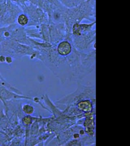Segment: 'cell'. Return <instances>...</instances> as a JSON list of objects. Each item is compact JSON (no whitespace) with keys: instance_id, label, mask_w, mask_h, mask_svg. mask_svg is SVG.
<instances>
[{"instance_id":"1","label":"cell","mask_w":130,"mask_h":146,"mask_svg":"<svg viewBox=\"0 0 130 146\" xmlns=\"http://www.w3.org/2000/svg\"><path fill=\"white\" fill-rule=\"evenodd\" d=\"M86 19L96 21V0H86L77 7L67 8L64 16V24L68 33H70L73 24Z\"/></svg>"},{"instance_id":"2","label":"cell","mask_w":130,"mask_h":146,"mask_svg":"<svg viewBox=\"0 0 130 146\" xmlns=\"http://www.w3.org/2000/svg\"><path fill=\"white\" fill-rule=\"evenodd\" d=\"M57 52L62 56H68L72 51V46L68 41L61 42L57 46Z\"/></svg>"},{"instance_id":"3","label":"cell","mask_w":130,"mask_h":146,"mask_svg":"<svg viewBox=\"0 0 130 146\" xmlns=\"http://www.w3.org/2000/svg\"><path fill=\"white\" fill-rule=\"evenodd\" d=\"M64 6L68 8L77 7L86 0H59Z\"/></svg>"},{"instance_id":"4","label":"cell","mask_w":130,"mask_h":146,"mask_svg":"<svg viewBox=\"0 0 130 146\" xmlns=\"http://www.w3.org/2000/svg\"><path fill=\"white\" fill-rule=\"evenodd\" d=\"M17 22L19 25L24 27L27 25L29 23V18L25 14H21L18 16Z\"/></svg>"},{"instance_id":"5","label":"cell","mask_w":130,"mask_h":146,"mask_svg":"<svg viewBox=\"0 0 130 146\" xmlns=\"http://www.w3.org/2000/svg\"><path fill=\"white\" fill-rule=\"evenodd\" d=\"M27 1H29L30 3L34 5L37 7L41 8V9L42 8V7H43L44 2H45L43 0H27Z\"/></svg>"},{"instance_id":"6","label":"cell","mask_w":130,"mask_h":146,"mask_svg":"<svg viewBox=\"0 0 130 146\" xmlns=\"http://www.w3.org/2000/svg\"><path fill=\"white\" fill-rule=\"evenodd\" d=\"M23 111L27 114H31L33 112V108L30 105H25L23 107Z\"/></svg>"},{"instance_id":"7","label":"cell","mask_w":130,"mask_h":146,"mask_svg":"<svg viewBox=\"0 0 130 146\" xmlns=\"http://www.w3.org/2000/svg\"><path fill=\"white\" fill-rule=\"evenodd\" d=\"M5 62H6L7 64H8L12 63V59L11 57H10V56L6 57V58H5Z\"/></svg>"},{"instance_id":"8","label":"cell","mask_w":130,"mask_h":146,"mask_svg":"<svg viewBox=\"0 0 130 146\" xmlns=\"http://www.w3.org/2000/svg\"><path fill=\"white\" fill-rule=\"evenodd\" d=\"M6 57L3 55H0V62H5Z\"/></svg>"}]
</instances>
